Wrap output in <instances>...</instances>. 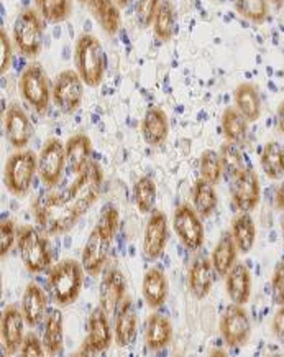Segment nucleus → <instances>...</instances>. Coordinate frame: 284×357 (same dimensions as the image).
<instances>
[{"instance_id": "11", "label": "nucleus", "mask_w": 284, "mask_h": 357, "mask_svg": "<svg viewBox=\"0 0 284 357\" xmlns=\"http://www.w3.org/2000/svg\"><path fill=\"white\" fill-rule=\"evenodd\" d=\"M66 144L59 139H48L38 155V176L47 188L58 186L66 167Z\"/></svg>"}, {"instance_id": "17", "label": "nucleus", "mask_w": 284, "mask_h": 357, "mask_svg": "<svg viewBox=\"0 0 284 357\" xmlns=\"http://www.w3.org/2000/svg\"><path fill=\"white\" fill-rule=\"evenodd\" d=\"M26 324L22 308L15 305H8L2 313V321H0V336H2L3 352L7 356H13L20 352L24 344L25 334L24 326Z\"/></svg>"}, {"instance_id": "50", "label": "nucleus", "mask_w": 284, "mask_h": 357, "mask_svg": "<svg viewBox=\"0 0 284 357\" xmlns=\"http://www.w3.org/2000/svg\"><path fill=\"white\" fill-rule=\"evenodd\" d=\"M132 2H135V0H116V3L120 8H127L128 6H130Z\"/></svg>"}, {"instance_id": "23", "label": "nucleus", "mask_w": 284, "mask_h": 357, "mask_svg": "<svg viewBox=\"0 0 284 357\" xmlns=\"http://www.w3.org/2000/svg\"><path fill=\"white\" fill-rule=\"evenodd\" d=\"M141 295L150 310H158L166 303L169 295V282L161 268L151 267L146 270L141 282Z\"/></svg>"}, {"instance_id": "1", "label": "nucleus", "mask_w": 284, "mask_h": 357, "mask_svg": "<svg viewBox=\"0 0 284 357\" xmlns=\"http://www.w3.org/2000/svg\"><path fill=\"white\" fill-rule=\"evenodd\" d=\"M102 181V168L90 162L61 193L40 196L33 203L35 222L40 231L49 237L70 232L97 201Z\"/></svg>"}, {"instance_id": "39", "label": "nucleus", "mask_w": 284, "mask_h": 357, "mask_svg": "<svg viewBox=\"0 0 284 357\" xmlns=\"http://www.w3.org/2000/svg\"><path fill=\"white\" fill-rule=\"evenodd\" d=\"M219 155H221L223 173L228 176V180L235 178L238 173L244 172L246 168L244 163V155H242L237 144H230V142L222 144L221 150H219Z\"/></svg>"}, {"instance_id": "4", "label": "nucleus", "mask_w": 284, "mask_h": 357, "mask_svg": "<svg viewBox=\"0 0 284 357\" xmlns=\"http://www.w3.org/2000/svg\"><path fill=\"white\" fill-rule=\"evenodd\" d=\"M35 175H38V155L29 149L12 153L3 167V183L15 198H25L30 193Z\"/></svg>"}, {"instance_id": "28", "label": "nucleus", "mask_w": 284, "mask_h": 357, "mask_svg": "<svg viewBox=\"0 0 284 357\" xmlns=\"http://www.w3.org/2000/svg\"><path fill=\"white\" fill-rule=\"evenodd\" d=\"M230 232L237 244L238 252L246 255L253 250L256 244V236H258V229H256V224L250 213L237 214L232 221Z\"/></svg>"}, {"instance_id": "29", "label": "nucleus", "mask_w": 284, "mask_h": 357, "mask_svg": "<svg viewBox=\"0 0 284 357\" xmlns=\"http://www.w3.org/2000/svg\"><path fill=\"white\" fill-rule=\"evenodd\" d=\"M235 107L246 117L250 123L256 122L261 117V96L260 89L251 82H242L233 91Z\"/></svg>"}, {"instance_id": "32", "label": "nucleus", "mask_w": 284, "mask_h": 357, "mask_svg": "<svg viewBox=\"0 0 284 357\" xmlns=\"http://www.w3.org/2000/svg\"><path fill=\"white\" fill-rule=\"evenodd\" d=\"M89 10L105 33L109 36L117 35V31L120 30L122 15L116 0H97L89 7Z\"/></svg>"}, {"instance_id": "12", "label": "nucleus", "mask_w": 284, "mask_h": 357, "mask_svg": "<svg viewBox=\"0 0 284 357\" xmlns=\"http://www.w3.org/2000/svg\"><path fill=\"white\" fill-rule=\"evenodd\" d=\"M113 329L109 321V314L97 306L90 311L87 319V337L82 342L81 349L77 351L79 356H94L99 352H105L112 346Z\"/></svg>"}, {"instance_id": "44", "label": "nucleus", "mask_w": 284, "mask_h": 357, "mask_svg": "<svg viewBox=\"0 0 284 357\" xmlns=\"http://www.w3.org/2000/svg\"><path fill=\"white\" fill-rule=\"evenodd\" d=\"M271 291L276 305H284V262L278 264L271 275Z\"/></svg>"}, {"instance_id": "35", "label": "nucleus", "mask_w": 284, "mask_h": 357, "mask_svg": "<svg viewBox=\"0 0 284 357\" xmlns=\"http://www.w3.org/2000/svg\"><path fill=\"white\" fill-rule=\"evenodd\" d=\"M151 26H153V33L159 41L166 43L173 38L174 29H176V10H174L171 0H161Z\"/></svg>"}, {"instance_id": "41", "label": "nucleus", "mask_w": 284, "mask_h": 357, "mask_svg": "<svg viewBox=\"0 0 284 357\" xmlns=\"http://www.w3.org/2000/svg\"><path fill=\"white\" fill-rule=\"evenodd\" d=\"M118 224H120V214H118L117 206L105 204L102 211H100V216L97 219L95 227H97L100 232H104L109 239L113 241V237L117 234Z\"/></svg>"}, {"instance_id": "34", "label": "nucleus", "mask_w": 284, "mask_h": 357, "mask_svg": "<svg viewBox=\"0 0 284 357\" xmlns=\"http://www.w3.org/2000/svg\"><path fill=\"white\" fill-rule=\"evenodd\" d=\"M260 167L268 180L284 178V149L278 142H267L260 153Z\"/></svg>"}, {"instance_id": "18", "label": "nucleus", "mask_w": 284, "mask_h": 357, "mask_svg": "<svg viewBox=\"0 0 284 357\" xmlns=\"http://www.w3.org/2000/svg\"><path fill=\"white\" fill-rule=\"evenodd\" d=\"M127 280L120 270L112 267L105 270L99 285V306L109 317L116 314V311L125 300Z\"/></svg>"}, {"instance_id": "53", "label": "nucleus", "mask_w": 284, "mask_h": 357, "mask_svg": "<svg viewBox=\"0 0 284 357\" xmlns=\"http://www.w3.org/2000/svg\"><path fill=\"white\" fill-rule=\"evenodd\" d=\"M281 236H283V241H284V219L281 221Z\"/></svg>"}, {"instance_id": "31", "label": "nucleus", "mask_w": 284, "mask_h": 357, "mask_svg": "<svg viewBox=\"0 0 284 357\" xmlns=\"http://www.w3.org/2000/svg\"><path fill=\"white\" fill-rule=\"evenodd\" d=\"M191 201L196 211L199 213V216L203 219H209L219 208V196L217 191H215V185L199 178L192 186Z\"/></svg>"}, {"instance_id": "49", "label": "nucleus", "mask_w": 284, "mask_h": 357, "mask_svg": "<svg viewBox=\"0 0 284 357\" xmlns=\"http://www.w3.org/2000/svg\"><path fill=\"white\" fill-rule=\"evenodd\" d=\"M276 123H278V130L279 134L284 137V100H281L278 106L276 111Z\"/></svg>"}, {"instance_id": "48", "label": "nucleus", "mask_w": 284, "mask_h": 357, "mask_svg": "<svg viewBox=\"0 0 284 357\" xmlns=\"http://www.w3.org/2000/svg\"><path fill=\"white\" fill-rule=\"evenodd\" d=\"M274 206H276L278 211L284 213V180L281 185L276 188V193H274Z\"/></svg>"}, {"instance_id": "16", "label": "nucleus", "mask_w": 284, "mask_h": 357, "mask_svg": "<svg viewBox=\"0 0 284 357\" xmlns=\"http://www.w3.org/2000/svg\"><path fill=\"white\" fill-rule=\"evenodd\" d=\"M111 245L112 239H109L97 227H94L93 232L87 237V242L81 254V264L87 275L99 277V273L102 272L105 264H107Z\"/></svg>"}, {"instance_id": "2", "label": "nucleus", "mask_w": 284, "mask_h": 357, "mask_svg": "<svg viewBox=\"0 0 284 357\" xmlns=\"http://www.w3.org/2000/svg\"><path fill=\"white\" fill-rule=\"evenodd\" d=\"M74 65L87 88H99L105 73L104 48L93 33H82L76 40Z\"/></svg>"}, {"instance_id": "42", "label": "nucleus", "mask_w": 284, "mask_h": 357, "mask_svg": "<svg viewBox=\"0 0 284 357\" xmlns=\"http://www.w3.org/2000/svg\"><path fill=\"white\" fill-rule=\"evenodd\" d=\"M159 3H161V0H135V18L139 26L148 29L153 25Z\"/></svg>"}, {"instance_id": "37", "label": "nucleus", "mask_w": 284, "mask_h": 357, "mask_svg": "<svg viewBox=\"0 0 284 357\" xmlns=\"http://www.w3.org/2000/svg\"><path fill=\"white\" fill-rule=\"evenodd\" d=\"M36 10L49 24H63L71 17L72 0H35Z\"/></svg>"}, {"instance_id": "6", "label": "nucleus", "mask_w": 284, "mask_h": 357, "mask_svg": "<svg viewBox=\"0 0 284 357\" xmlns=\"http://www.w3.org/2000/svg\"><path fill=\"white\" fill-rule=\"evenodd\" d=\"M17 247L22 262L29 272L43 273L52 267V252H49L48 241L36 227L25 224L18 229Z\"/></svg>"}, {"instance_id": "26", "label": "nucleus", "mask_w": 284, "mask_h": 357, "mask_svg": "<svg viewBox=\"0 0 284 357\" xmlns=\"http://www.w3.org/2000/svg\"><path fill=\"white\" fill-rule=\"evenodd\" d=\"M237 254L238 249L232 237V232H222L221 239L217 241V244H215L212 250V257H210L217 277L226 278L227 273L230 272V268L237 264Z\"/></svg>"}, {"instance_id": "9", "label": "nucleus", "mask_w": 284, "mask_h": 357, "mask_svg": "<svg viewBox=\"0 0 284 357\" xmlns=\"http://www.w3.org/2000/svg\"><path fill=\"white\" fill-rule=\"evenodd\" d=\"M173 229L178 239L187 250H199L204 245L205 231L203 218L196 211L194 206L180 204L173 213Z\"/></svg>"}, {"instance_id": "21", "label": "nucleus", "mask_w": 284, "mask_h": 357, "mask_svg": "<svg viewBox=\"0 0 284 357\" xmlns=\"http://www.w3.org/2000/svg\"><path fill=\"white\" fill-rule=\"evenodd\" d=\"M22 313L29 328H36L41 321H45L48 311V296L38 283H29L25 287L24 296H22Z\"/></svg>"}, {"instance_id": "5", "label": "nucleus", "mask_w": 284, "mask_h": 357, "mask_svg": "<svg viewBox=\"0 0 284 357\" xmlns=\"http://www.w3.org/2000/svg\"><path fill=\"white\" fill-rule=\"evenodd\" d=\"M18 91L22 98L40 116L48 112L49 100L53 99V86L45 68L40 63H30L18 79Z\"/></svg>"}, {"instance_id": "13", "label": "nucleus", "mask_w": 284, "mask_h": 357, "mask_svg": "<svg viewBox=\"0 0 284 357\" xmlns=\"http://www.w3.org/2000/svg\"><path fill=\"white\" fill-rule=\"evenodd\" d=\"M230 196L240 213H253L261 199L260 178L251 168H245L230 180Z\"/></svg>"}, {"instance_id": "43", "label": "nucleus", "mask_w": 284, "mask_h": 357, "mask_svg": "<svg viewBox=\"0 0 284 357\" xmlns=\"http://www.w3.org/2000/svg\"><path fill=\"white\" fill-rule=\"evenodd\" d=\"M18 237V229L15 221L12 219H3L0 224V257L6 259L15 245Z\"/></svg>"}, {"instance_id": "38", "label": "nucleus", "mask_w": 284, "mask_h": 357, "mask_svg": "<svg viewBox=\"0 0 284 357\" xmlns=\"http://www.w3.org/2000/svg\"><path fill=\"white\" fill-rule=\"evenodd\" d=\"M233 6L238 15L251 24L261 25L269 17V2L268 0H233Z\"/></svg>"}, {"instance_id": "33", "label": "nucleus", "mask_w": 284, "mask_h": 357, "mask_svg": "<svg viewBox=\"0 0 284 357\" xmlns=\"http://www.w3.org/2000/svg\"><path fill=\"white\" fill-rule=\"evenodd\" d=\"M222 134L226 137V142L230 144H244L248 135V126L250 122L246 121V117L238 111L237 107H227L222 114Z\"/></svg>"}, {"instance_id": "7", "label": "nucleus", "mask_w": 284, "mask_h": 357, "mask_svg": "<svg viewBox=\"0 0 284 357\" xmlns=\"http://www.w3.org/2000/svg\"><path fill=\"white\" fill-rule=\"evenodd\" d=\"M38 10L25 8L18 13L13 24V43L18 52L26 58H36L43 50L45 29Z\"/></svg>"}, {"instance_id": "24", "label": "nucleus", "mask_w": 284, "mask_h": 357, "mask_svg": "<svg viewBox=\"0 0 284 357\" xmlns=\"http://www.w3.org/2000/svg\"><path fill=\"white\" fill-rule=\"evenodd\" d=\"M140 132L150 146L163 145L169 135V121L166 112L161 107H150L141 119Z\"/></svg>"}, {"instance_id": "30", "label": "nucleus", "mask_w": 284, "mask_h": 357, "mask_svg": "<svg viewBox=\"0 0 284 357\" xmlns=\"http://www.w3.org/2000/svg\"><path fill=\"white\" fill-rule=\"evenodd\" d=\"M43 344L49 356H58L63 351L64 319L61 310L53 308L48 311L43 324Z\"/></svg>"}, {"instance_id": "10", "label": "nucleus", "mask_w": 284, "mask_h": 357, "mask_svg": "<svg viewBox=\"0 0 284 357\" xmlns=\"http://www.w3.org/2000/svg\"><path fill=\"white\" fill-rule=\"evenodd\" d=\"M219 331L228 347H242L251 337V319L244 305H228L221 314Z\"/></svg>"}, {"instance_id": "40", "label": "nucleus", "mask_w": 284, "mask_h": 357, "mask_svg": "<svg viewBox=\"0 0 284 357\" xmlns=\"http://www.w3.org/2000/svg\"><path fill=\"white\" fill-rule=\"evenodd\" d=\"M199 173L200 178L205 181L217 185L223 175V168L221 162V155L215 150H204L199 160Z\"/></svg>"}, {"instance_id": "47", "label": "nucleus", "mask_w": 284, "mask_h": 357, "mask_svg": "<svg viewBox=\"0 0 284 357\" xmlns=\"http://www.w3.org/2000/svg\"><path fill=\"white\" fill-rule=\"evenodd\" d=\"M271 334L279 344L284 346V305L279 306L271 319Z\"/></svg>"}, {"instance_id": "20", "label": "nucleus", "mask_w": 284, "mask_h": 357, "mask_svg": "<svg viewBox=\"0 0 284 357\" xmlns=\"http://www.w3.org/2000/svg\"><path fill=\"white\" fill-rule=\"evenodd\" d=\"M215 273L212 260L207 257H198L192 262L187 272V287H189L191 295L196 300H205L209 296V293L212 291Z\"/></svg>"}, {"instance_id": "15", "label": "nucleus", "mask_w": 284, "mask_h": 357, "mask_svg": "<svg viewBox=\"0 0 284 357\" xmlns=\"http://www.w3.org/2000/svg\"><path fill=\"white\" fill-rule=\"evenodd\" d=\"M3 132L12 149L24 150L25 146H29L35 129L29 114L17 104H12L3 114Z\"/></svg>"}, {"instance_id": "19", "label": "nucleus", "mask_w": 284, "mask_h": 357, "mask_svg": "<svg viewBox=\"0 0 284 357\" xmlns=\"http://www.w3.org/2000/svg\"><path fill=\"white\" fill-rule=\"evenodd\" d=\"M113 344L118 347H128L134 344L136 331H139V313L134 300L125 296L113 314Z\"/></svg>"}, {"instance_id": "52", "label": "nucleus", "mask_w": 284, "mask_h": 357, "mask_svg": "<svg viewBox=\"0 0 284 357\" xmlns=\"http://www.w3.org/2000/svg\"><path fill=\"white\" fill-rule=\"evenodd\" d=\"M271 2L274 3V6L279 7V6H281V3H283V0H271Z\"/></svg>"}, {"instance_id": "36", "label": "nucleus", "mask_w": 284, "mask_h": 357, "mask_svg": "<svg viewBox=\"0 0 284 357\" xmlns=\"http://www.w3.org/2000/svg\"><path fill=\"white\" fill-rule=\"evenodd\" d=\"M157 183L151 176H140L134 185L135 206L141 214H150L157 203Z\"/></svg>"}, {"instance_id": "45", "label": "nucleus", "mask_w": 284, "mask_h": 357, "mask_svg": "<svg viewBox=\"0 0 284 357\" xmlns=\"http://www.w3.org/2000/svg\"><path fill=\"white\" fill-rule=\"evenodd\" d=\"M22 356H45L47 354V349H45L43 340H40L35 333H29L25 336L24 344L20 347Z\"/></svg>"}, {"instance_id": "22", "label": "nucleus", "mask_w": 284, "mask_h": 357, "mask_svg": "<svg viewBox=\"0 0 284 357\" xmlns=\"http://www.w3.org/2000/svg\"><path fill=\"white\" fill-rule=\"evenodd\" d=\"M226 291L232 303L246 305L253 291V277L244 262H237L226 275Z\"/></svg>"}, {"instance_id": "25", "label": "nucleus", "mask_w": 284, "mask_h": 357, "mask_svg": "<svg viewBox=\"0 0 284 357\" xmlns=\"http://www.w3.org/2000/svg\"><path fill=\"white\" fill-rule=\"evenodd\" d=\"M173 341V324L164 314L151 313L145 326V344L150 351H161Z\"/></svg>"}, {"instance_id": "51", "label": "nucleus", "mask_w": 284, "mask_h": 357, "mask_svg": "<svg viewBox=\"0 0 284 357\" xmlns=\"http://www.w3.org/2000/svg\"><path fill=\"white\" fill-rule=\"evenodd\" d=\"M77 2H81L82 6H86L87 8H89L90 6H93V3H95L97 2V0H77Z\"/></svg>"}, {"instance_id": "3", "label": "nucleus", "mask_w": 284, "mask_h": 357, "mask_svg": "<svg viewBox=\"0 0 284 357\" xmlns=\"http://www.w3.org/2000/svg\"><path fill=\"white\" fill-rule=\"evenodd\" d=\"M84 267L74 259H64L49 270V290L59 306H70L79 298L84 285Z\"/></svg>"}, {"instance_id": "8", "label": "nucleus", "mask_w": 284, "mask_h": 357, "mask_svg": "<svg viewBox=\"0 0 284 357\" xmlns=\"http://www.w3.org/2000/svg\"><path fill=\"white\" fill-rule=\"evenodd\" d=\"M84 99V81L76 70H64L53 81V102L59 111L72 116Z\"/></svg>"}, {"instance_id": "14", "label": "nucleus", "mask_w": 284, "mask_h": 357, "mask_svg": "<svg viewBox=\"0 0 284 357\" xmlns=\"http://www.w3.org/2000/svg\"><path fill=\"white\" fill-rule=\"evenodd\" d=\"M169 226L168 218L161 209L155 208L150 213L143 232V254L148 260H158L163 257L168 247Z\"/></svg>"}, {"instance_id": "46", "label": "nucleus", "mask_w": 284, "mask_h": 357, "mask_svg": "<svg viewBox=\"0 0 284 357\" xmlns=\"http://www.w3.org/2000/svg\"><path fill=\"white\" fill-rule=\"evenodd\" d=\"M12 65V41L6 30H0V73L6 75Z\"/></svg>"}, {"instance_id": "27", "label": "nucleus", "mask_w": 284, "mask_h": 357, "mask_svg": "<svg viewBox=\"0 0 284 357\" xmlns=\"http://www.w3.org/2000/svg\"><path fill=\"white\" fill-rule=\"evenodd\" d=\"M93 142L86 134H76L70 137V140L66 142V158L68 165H70L71 172L74 175H79L87 168L93 160Z\"/></svg>"}]
</instances>
